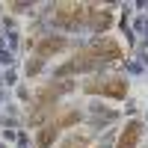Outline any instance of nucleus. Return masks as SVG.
Instances as JSON below:
<instances>
[{
	"label": "nucleus",
	"instance_id": "nucleus-1",
	"mask_svg": "<svg viewBox=\"0 0 148 148\" xmlns=\"http://www.w3.org/2000/svg\"><path fill=\"white\" fill-rule=\"evenodd\" d=\"M121 59H125V51H121V45L116 39H95L92 45L80 47L68 62L59 65L53 71V77L68 80L71 74H89V71H98V68H107L110 62H121Z\"/></svg>",
	"mask_w": 148,
	"mask_h": 148
},
{
	"label": "nucleus",
	"instance_id": "nucleus-2",
	"mask_svg": "<svg viewBox=\"0 0 148 148\" xmlns=\"http://www.w3.org/2000/svg\"><path fill=\"white\" fill-rule=\"evenodd\" d=\"M74 89H77V86H74L71 80L42 86V89L36 92V101H33V110H30V125H42V121L59 107V98L68 95V92H74Z\"/></svg>",
	"mask_w": 148,
	"mask_h": 148
},
{
	"label": "nucleus",
	"instance_id": "nucleus-3",
	"mask_svg": "<svg viewBox=\"0 0 148 148\" xmlns=\"http://www.w3.org/2000/svg\"><path fill=\"white\" fill-rule=\"evenodd\" d=\"M89 12H92L89 3H59L53 21L62 30H83L89 27Z\"/></svg>",
	"mask_w": 148,
	"mask_h": 148
},
{
	"label": "nucleus",
	"instance_id": "nucleus-4",
	"mask_svg": "<svg viewBox=\"0 0 148 148\" xmlns=\"http://www.w3.org/2000/svg\"><path fill=\"white\" fill-rule=\"evenodd\" d=\"M83 92L86 95H104V98H113V101H121L127 95V80L121 74H113V77H92L83 83Z\"/></svg>",
	"mask_w": 148,
	"mask_h": 148
},
{
	"label": "nucleus",
	"instance_id": "nucleus-5",
	"mask_svg": "<svg viewBox=\"0 0 148 148\" xmlns=\"http://www.w3.org/2000/svg\"><path fill=\"white\" fill-rule=\"evenodd\" d=\"M65 47H68V39H65V36H45V39L36 42V53H33V56L51 59V56H56V53H62Z\"/></svg>",
	"mask_w": 148,
	"mask_h": 148
},
{
	"label": "nucleus",
	"instance_id": "nucleus-6",
	"mask_svg": "<svg viewBox=\"0 0 148 148\" xmlns=\"http://www.w3.org/2000/svg\"><path fill=\"white\" fill-rule=\"evenodd\" d=\"M139 139H142V121H139V119H130L127 125H125V130H121L116 148H136Z\"/></svg>",
	"mask_w": 148,
	"mask_h": 148
},
{
	"label": "nucleus",
	"instance_id": "nucleus-7",
	"mask_svg": "<svg viewBox=\"0 0 148 148\" xmlns=\"http://www.w3.org/2000/svg\"><path fill=\"white\" fill-rule=\"evenodd\" d=\"M110 24H113V12L101 9V6H92V12H89V30L92 33H107Z\"/></svg>",
	"mask_w": 148,
	"mask_h": 148
},
{
	"label": "nucleus",
	"instance_id": "nucleus-8",
	"mask_svg": "<svg viewBox=\"0 0 148 148\" xmlns=\"http://www.w3.org/2000/svg\"><path fill=\"white\" fill-rule=\"evenodd\" d=\"M80 121H83V113H80V110H65L62 116L53 119V125H56L59 130H68V127H74V125H80Z\"/></svg>",
	"mask_w": 148,
	"mask_h": 148
},
{
	"label": "nucleus",
	"instance_id": "nucleus-9",
	"mask_svg": "<svg viewBox=\"0 0 148 148\" xmlns=\"http://www.w3.org/2000/svg\"><path fill=\"white\" fill-rule=\"evenodd\" d=\"M56 136H59V127L53 125V119H51L47 125H42V127H39V148H51Z\"/></svg>",
	"mask_w": 148,
	"mask_h": 148
},
{
	"label": "nucleus",
	"instance_id": "nucleus-10",
	"mask_svg": "<svg viewBox=\"0 0 148 148\" xmlns=\"http://www.w3.org/2000/svg\"><path fill=\"white\" fill-rule=\"evenodd\" d=\"M59 148H89V136H83V133H71V136L62 139Z\"/></svg>",
	"mask_w": 148,
	"mask_h": 148
},
{
	"label": "nucleus",
	"instance_id": "nucleus-11",
	"mask_svg": "<svg viewBox=\"0 0 148 148\" xmlns=\"http://www.w3.org/2000/svg\"><path fill=\"white\" fill-rule=\"evenodd\" d=\"M42 65H45V59H39V56H33L30 62H27V77H33V74H39V71H42Z\"/></svg>",
	"mask_w": 148,
	"mask_h": 148
}]
</instances>
